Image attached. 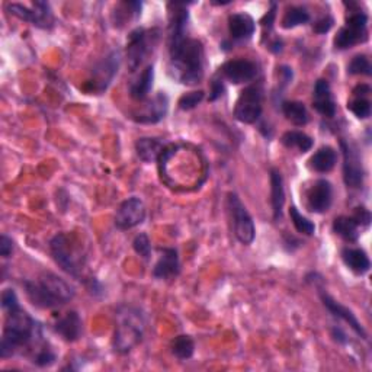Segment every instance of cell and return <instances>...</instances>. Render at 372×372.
<instances>
[{"mask_svg": "<svg viewBox=\"0 0 372 372\" xmlns=\"http://www.w3.org/2000/svg\"><path fill=\"white\" fill-rule=\"evenodd\" d=\"M169 15V73L182 85H198L204 77L205 51L199 40L188 37L189 12L180 3Z\"/></svg>", "mask_w": 372, "mask_h": 372, "instance_id": "6da1fadb", "label": "cell"}, {"mask_svg": "<svg viewBox=\"0 0 372 372\" xmlns=\"http://www.w3.org/2000/svg\"><path fill=\"white\" fill-rule=\"evenodd\" d=\"M42 337L41 324L22 308L15 310L8 313L2 342H0V356L3 360L12 358L24 349L35 353L45 345Z\"/></svg>", "mask_w": 372, "mask_h": 372, "instance_id": "7a4b0ae2", "label": "cell"}, {"mask_svg": "<svg viewBox=\"0 0 372 372\" xmlns=\"http://www.w3.org/2000/svg\"><path fill=\"white\" fill-rule=\"evenodd\" d=\"M28 300L38 308L51 310L67 304L74 297V288L56 273H44L33 281H24Z\"/></svg>", "mask_w": 372, "mask_h": 372, "instance_id": "3957f363", "label": "cell"}, {"mask_svg": "<svg viewBox=\"0 0 372 372\" xmlns=\"http://www.w3.org/2000/svg\"><path fill=\"white\" fill-rule=\"evenodd\" d=\"M146 316L138 307L121 305L115 313L112 345L115 352L126 355L142 344L146 333Z\"/></svg>", "mask_w": 372, "mask_h": 372, "instance_id": "277c9868", "label": "cell"}, {"mask_svg": "<svg viewBox=\"0 0 372 372\" xmlns=\"http://www.w3.org/2000/svg\"><path fill=\"white\" fill-rule=\"evenodd\" d=\"M50 251L57 265L73 278L81 279L86 265V257L76 240L65 232L54 236L50 242Z\"/></svg>", "mask_w": 372, "mask_h": 372, "instance_id": "5b68a950", "label": "cell"}, {"mask_svg": "<svg viewBox=\"0 0 372 372\" xmlns=\"http://www.w3.org/2000/svg\"><path fill=\"white\" fill-rule=\"evenodd\" d=\"M159 41L158 29L137 28L128 37L127 42V63L130 71H135L147 58Z\"/></svg>", "mask_w": 372, "mask_h": 372, "instance_id": "8992f818", "label": "cell"}, {"mask_svg": "<svg viewBox=\"0 0 372 372\" xmlns=\"http://www.w3.org/2000/svg\"><path fill=\"white\" fill-rule=\"evenodd\" d=\"M121 65V53L118 50L111 51L108 56H105L99 63L92 69L90 77L86 81L85 89L89 93H103L110 85L112 83L114 77L118 73Z\"/></svg>", "mask_w": 372, "mask_h": 372, "instance_id": "52a82bcc", "label": "cell"}, {"mask_svg": "<svg viewBox=\"0 0 372 372\" xmlns=\"http://www.w3.org/2000/svg\"><path fill=\"white\" fill-rule=\"evenodd\" d=\"M227 204L228 211L231 214L232 230H235L236 239L242 244H252L256 236V228L252 215L236 194H228Z\"/></svg>", "mask_w": 372, "mask_h": 372, "instance_id": "ba28073f", "label": "cell"}, {"mask_svg": "<svg viewBox=\"0 0 372 372\" xmlns=\"http://www.w3.org/2000/svg\"><path fill=\"white\" fill-rule=\"evenodd\" d=\"M368 40V17L364 12L350 13L346 25L339 29L335 38V46L339 50L352 49L353 45L365 42Z\"/></svg>", "mask_w": 372, "mask_h": 372, "instance_id": "9c48e42d", "label": "cell"}, {"mask_svg": "<svg viewBox=\"0 0 372 372\" xmlns=\"http://www.w3.org/2000/svg\"><path fill=\"white\" fill-rule=\"evenodd\" d=\"M263 89L260 83L244 87L235 106V117L243 124H255L262 115Z\"/></svg>", "mask_w": 372, "mask_h": 372, "instance_id": "30bf717a", "label": "cell"}, {"mask_svg": "<svg viewBox=\"0 0 372 372\" xmlns=\"http://www.w3.org/2000/svg\"><path fill=\"white\" fill-rule=\"evenodd\" d=\"M6 9L13 17L29 22L37 28L51 29L54 26V15L50 3L46 2H35L33 3V8L24 6L21 3H8Z\"/></svg>", "mask_w": 372, "mask_h": 372, "instance_id": "8fae6325", "label": "cell"}, {"mask_svg": "<svg viewBox=\"0 0 372 372\" xmlns=\"http://www.w3.org/2000/svg\"><path fill=\"white\" fill-rule=\"evenodd\" d=\"M340 147L344 151V179L348 188L358 189L364 183L365 170L358 150L355 146L346 143L345 140L340 142Z\"/></svg>", "mask_w": 372, "mask_h": 372, "instance_id": "7c38bea8", "label": "cell"}, {"mask_svg": "<svg viewBox=\"0 0 372 372\" xmlns=\"http://www.w3.org/2000/svg\"><path fill=\"white\" fill-rule=\"evenodd\" d=\"M146 220V207L140 198L133 196L124 201L115 214V226L119 230H130Z\"/></svg>", "mask_w": 372, "mask_h": 372, "instance_id": "4fadbf2b", "label": "cell"}, {"mask_svg": "<svg viewBox=\"0 0 372 372\" xmlns=\"http://www.w3.org/2000/svg\"><path fill=\"white\" fill-rule=\"evenodd\" d=\"M224 79L232 85L249 83L257 76V66L251 60H230L220 69Z\"/></svg>", "mask_w": 372, "mask_h": 372, "instance_id": "5bb4252c", "label": "cell"}, {"mask_svg": "<svg viewBox=\"0 0 372 372\" xmlns=\"http://www.w3.org/2000/svg\"><path fill=\"white\" fill-rule=\"evenodd\" d=\"M333 201V186L329 180L319 179L307 194V207L312 212L323 214L329 211Z\"/></svg>", "mask_w": 372, "mask_h": 372, "instance_id": "9a60e30c", "label": "cell"}, {"mask_svg": "<svg viewBox=\"0 0 372 372\" xmlns=\"http://www.w3.org/2000/svg\"><path fill=\"white\" fill-rule=\"evenodd\" d=\"M169 111V98L164 92H159L158 95H154L151 99H149L143 110L134 114V121L140 124H158L160 122Z\"/></svg>", "mask_w": 372, "mask_h": 372, "instance_id": "2e32d148", "label": "cell"}, {"mask_svg": "<svg viewBox=\"0 0 372 372\" xmlns=\"http://www.w3.org/2000/svg\"><path fill=\"white\" fill-rule=\"evenodd\" d=\"M160 257L153 268V276L158 279H170L179 275V253L174 247H160Z\"/></svg>", "mask_w": 372, "mask_h": 372, "instance_id": "e0dca14e", "label": "cell"}, {"mask_svg": "<svg viewBox=\"0 0 372 372\" xmlns=\"http://www.w3.org/2000/svg\"><path fill=\"white\" fill-rule=\"evenodd\" d=\"M320 298H321L324 307L330 312V314H333L336 319H340V320H344L345 323H348L356 335H360L362 339H366V332L362 328V324L360 323V320L356 319V316L350 312L348 307L342 305L339 301L332 298L329 294H326L324 291H320Z\"/></svg>", "mask_w": 372, "mask_h": 372, "instance_id": "ac0fdd59", "label": "cell"}, {"mask_svg": "<svg viewBox=\"0 0 372 372\" xmlns=\"http://www.w3.org/2000/svg\"><path fill=\"white\" fill-rule=\"evenodd\" d=\"M313 108L323 117L333 118L336 115V102L328 81L320 79L316 82L313 90Z\"/></svg>", "mask_w": 372, "mask_h": 372, "instance_id": "d6986e66", "label": "cell"}, {"mask_svg": "<svg viewBox=\"0 0 372 372\" xmlns=\"http://www.w3.org/2000/svg\"><path fill=\"white\" fill-rule=\"evenodd\" d=\"M228 31L232 40L247 41L256 31V24L249 13H232L228 18Z\"/></svg>", "mask_w": 372, "mask_h": 372, "instance_id": "ffe728a7", "label": "cell"}, {"mask_svg": "<svg viewBox=\"0 0 372 372\" xmlns=\"http://www.w3.org/2000/svg\"><path fill=\"white\" fill-rule=\"evenodd\" d=\"M54 330L63 337L66 342H76V340L81 339L83 332L82 319L76 312H69L56 321Z\"/></svg>", "mask_w": 372, "mask_h": 372, "instance_id": "44dd1931", "label": "cell"}, {"mask_svg": "<svg viewBox=\"0 0 372 372\" xmlns=\"http://www.w3.org/2000/svg\"><path fill=\"white\" fill-rule=\"evenodd\" d=\"M271 204L273 211V220L282 219V210L285 204V188L284 179L278 169H271Z\"/></svg>", "mask_w": 372, "mask_h": 372, "instance_id": "7402d4cb", "label": "cell"}, {"mask_svg": "<svg viewBox=\"0 0 372 372\" xmlns=\"http://www.w3.org/2000/svg\"><path fill=\"white\" fill-rule=\"evenodd\" d=\"M164 147L166 146L162 140L154 138V137L138 138L137 143H135L137 156L142 159L144 163H153V162L159 160Z\"/></svg>", "mask_w": 372, "mask_h": 372, "instance_id": "603a6c76", "label": "cell"}, {"mask_svg": "<svg viewBox=\"0 0 372 372\" xmlns=\"http://www.w3.org/2000/svg\"><path fill=\"white\" fill-rule=\"evenodd\" d=\"M154 82V67L147 65L144 70L140 73L130 85V96L135 101H144L153 87Z\"/></svg>", "mask_w": 372, "mask_h": 372, "instance_id": "cb8c5ba5", "label": "cell"}, {"mask_svg": "<svg viewBox=\"0 0 372 372\" xmlns=\"http://www.w3.org/2000/svg\"><path fill=\"white\" fill-rule=\"evenodd\" d=\"M342 260L356 275H365L371 268V262L365 251L355 249V247H345L342 251Z\"/></svg>", "mask_w": 372, "mask_h": 372, "instance_id": "d4e9b609", "label": "cell"}, {"mask_svg": "<svg viewBox=\"0 0 372 372\" xmlns=\"http://www.w3.org/2000/svg\"><path fill=\"white\" fill-rule=\"evenodd\" d=\"M336 162H337V153L330 146H324L319 149L308 160L310 167L316 170V172L319 174L330 172V170L335 167Z\"/></svg>", "mask_w": 372, "mask_h": 372, "instance_id": "484cf974", "label": "cell"}, {"mask_svg": "<svg viewBox=\"0 0 372 372\" xmlns=\"http://www.w3.org/2000/svg\"><path fill=\"white\" fill-rule=\"evenodd\" d=\"M333 231L346 242H356L360 239V226L352 217H337L333 221Z\"/></svg>", "mask_w": 372, "mask_h": 372, "instance_id": "4316f807", "label": "cell"}, {"mask_svg": "<svg viewBox=\"0 0 372 372\" xmlns=\"http://www.w3.org/2000/svg\"><path fill=\"white\" fill-rule=\"evenodd\" d=\"M281 110H282V114L285 115V118L288 121H291L294 126L303 127L308 122V112H307V108L303 102H298V101L282 102Z\"/></svg>", "mask_w": 372, "mask_h": 372, "instance_id": "83f0119b", "label": "cell"}, {"mask_svg": "<svg viewBox=\"0 0 372 372\" xmlns=\"http://www.w3.org/2000/svg\"><path fill=\"white\" fill-rule=\"evenodd\" d=\"M281 143L287 149H297L300 153L310 151L314 144L313 138L301 131H287L281 138Z\"/></svg>", "mask_w": 372, "mask_h": 372, "instance_id": "f1b7e54d", "label": "cell"}, {"mask_svg": "<svg viewBox=\"0 0 372 372\" xmlns=\"http://www.w3.org/2000/svg\"><path fill=\"white\" fill-rule=\"evenodd\" d=\"M170 350H172L174 356H176V358L180 361L191 360L194 352H195V342L191 336L180 335L172 340Z\"/></svg>", "mask_w": 372, "mask_h": 372, "instance_id": "f546056e", "label": "cell"}, {"mask_svg": "<svg viewBox=\"0 0 372 372\" xmlns=\"http://www.w3.org/2000/svg\"><path fill=\"white\" fill-rule=\"evenodd\" d=\"M312 17L305 8L303 6H291L287 9L284 18H282V28L292 29L300 25H305L310 22Z\"/></svg>", "mask_w": 372, "mask_h": 372, "instance_id": "4dcf8cb0", "label": "cell"}, {"mask_svg": "<svg viewBox=\"0 0 372 372\" xmlns=\"http://www.w3.org/2000/svg\"><path fill=\"white\" fill-rule=\"evenodd\" d=\"M289 217H291L294 227L297 228L298 232H303V235H307V236H313L316 232L314 223L310 221L307 217H304L296 207L289 208Z\"/></svg>", "mask_w": 372, "mask_h": 372, "instance_id": "1f68e13d", "label": "cell"}, {"mask_svg": "<svg viewBox=\"0 0 372 372\" xmlns=\"http://www.w3.org/2000/svg\"><path fill=\"white\" fill-rule=\"evenodd\" d=\"M348 110L360 119L371 117V101L364 96H355L348 102Z\"/></svg>", "mask_w": 372, "mask_h": 372, "instance_id": "d6a6232c", "label": "cell"}, {"mask_svg": "<svg viewBox=\"0 0 372 372\" xmlns=\"http://www.w3.org/2000/svg\"><path fill=\"white\" fill-rule=\"evenodd\" d=\"M56 361H57V353L49 344H45L33 355V361L31 362L35 364L37 366L45 368V366H51Z\"/></svg>", "mask_w": 372, "mask_h": 372, "instance_id": "836d02e7", "label": "cell"}, {"mask_svg": "<svg viewBox=\"0 0 372 372\" xmlns=\"http://www.w3.org/2000/svg\"><path fill=\"white\" fill-rule=\"evenodd\" d=\"M348 73L349 74H364V76H371L372 74V67L369 63V58L366 56H356L352 58V61L348 66Z\"/></svg>", "mask_w": 372, "mask_h": 372, "instance_id": "e575fe53", "label": "cell"}, {"mask_svg": "<svg viewBox=\"0 0 372 372\" xmlns=\"http://www.w3.org/2000/svg\"><path fill=\"white\" fill-rule=\"evenodd\" d=\"M204 96H205V93L203 90L185 93V95L179 99V108L182 111H191L195 106H198L201 102H203Z\"/></svg>", "mask_w": 372, "mask_h": 372, "instance_id": "d590c367", "label": "cell"}, {"mask_svg": "<svg viewBox=\"0 0 372 372\" xmlns=\"http://www.w3.org/2000/svg\"><path fill=\"white\" fill-rule=\"evenodd\" d=\"M133 247L137 255H140L144 259H150L151 256V242L146 232H140V235L135 236L133 242Z\"/></svg>", "mask_w": 372, "mask_h": 372, "instance_id": "8d00e7d4", "label": "cell"}, {"mask_svg": "<svg viewBox=\"0 0 372 372\" xmlns=\"http://www.w3.org/2000/svg\"><path fill=\"white\" fill-rule=\"evenodd\" d=\"M2 307L6 313H10V312H15V310L21 308L17 292H15L13 289H9V288L5 289L2 292Z\"/></svg>", "mask_w": 372, "mask_h": 372, "instance_id": "74e56055", "label": "cell"}, {"mask_svg": "<svg viewBox=\"0 0 372 372\" xmlns=\"http://www.w3.org/2000/svg\"><path fill=\"white\" fill-rule=\"evenodd\" d=\"M226 92V87H224V83H223V79H220V77H214L212 82H211V95H210V101L214 102L219 98H221L224 95Z\"/></svg>", "mask_w": 372, "mask_h": 372, "instance_id": "f35d334b", "label": "cell"}, {"mask_svg": "<svg viewBox=\"0 0 372 372\" xmlns=\"http://www.w3.org/2000/svg\"><path fill=\"white\" fill-rule=\"evenodd\" d=\"M352 219L356 221V224H358L360 227H368L371 223V214L366 208L360 207V208L355 210V214L352 215Z\"/></svg>", "mask_w": 372, "mask_h": 372, "instance_id": "ab89813d", "label": "cell"}, {"mask_svg": "<svg viewBox=\"0 0 372 372\" xmlns=\"http://www.w3.org/2000/svg\"><path fill=\"white\" fill-rule=\"evenodd\" d=\"M335 21L332 17H329V15H326L324 18L319 19L314 25H313V29H314V33L316 34H326V33H329V31L332 29Z\"/></svg>", "mask_w": 372, "mask_h": 372, "instance_id": "60d3db41", "label": "cell"}, {"mask_svg": "<svg viewBox=\"0 0 372 372\" xmlns=\"http://www.w3.org/2000/svg\"><path fill=\"white\" fill-rule=\"evenodd\" d=\"M275 18H276V3H271V9L268 10V13L262 19V26L268 31H272Z\"/></svg>", "mask_w": 372, "mask_h": 372, "instance_id": "b9f144b4", "label": "cell"}, {"mask_svg": "<svg viewBox=\"0 0 372 372\" xmlns=\"http://www.w3.org/2000/svg\"><path fill=\"white\" fill-rule=\"evenodd\" d=\"M12 251H13V240L9 236L2 235V237H0V255L3 257H9Z\"/></svg>", "mask_w": 372, "mask_h": 372, "instance_id": "7bdbcfd3", "label": "cell"}, {"mask_svg": "<svg viewBox=\"0 0 372 372\" xmlns=\"http://www.w3.org/2000/svg\"><path fill=\"white\" fill-rule=\"evenodd\" d=\"M86 287H87V291L92 294L93 297H101L102 294H103L102 284L98 281V279H95V278H90L89 281L86 282Z\"/></svg>", "mask_w": 372, "mask_h": 372, "instance_id": "ee69618b", "label": "cell"}, {"mask_svg": "<svg viewBox=\"0 0 372 372\" xmlns=\"http://www.w3.org/2000/svg\"><path fill=\"white\" fill-rule=\"evenodd\" d=\"M332 337L336 340L337 344H340V345H346L349 342V339H348L346 333L342 329H340V328H333L332 329Z\"/></svg>", "mask_w": 372, "mask_h": 372, "instance_id": "f6af8a7d", "label": "cell"}]
</instances>
